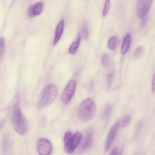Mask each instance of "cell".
<instances>
[{
	"label": "cell",
	"mask_w": 155,
	"mask_h": 155,
	"mask_svg": "<svg viewBox=\"0 0 155 155\" xmlns=\"http://www.w3.org/2000/svg\"><path fill=\"white\" fill-rule=\"evenodd\" d=\"M111 107L110 105L108 104L104 108L102 113V116L104 119H107L109 116L111 111Z\"/></svg>",
	"instance_id": "18"
},
{
	"label": "cell",
	"mask_w": 155,
	"mask_h": 155,
	"mask_svg": "<svg viewBox=\"0 0 155 155\" xmlns=\"http://www.w3.org/2000/svg\"><path fill=\"white\" fill-rule=\"evenodd\" d=\"M96 111V105L93 100L87 98L80 104L78 111V117L84 123L91 120L94 117Z\"/></svg>",
	"instance_id": "2"
},
{
	"label": "cell",
	"mask_w": 155,
	"mask_h": 155,
	"mask_svg": "<svg viewBox=\"0 0 155 155\" xmlns=\"http://www.w3.org/2000/svg\"><path fill=\"white\" fill-rule=\"evenodd\" d=\"M132 120L131 115L127 114L122 117L118 121L119 126L122 128H124L128 126L130 124Z\"/></svg>",
	"instance_id": "13"
},
{
	"label": "cell",
	"mask_w": 155,
	"mask_h": 155,
	"mask_svg": "<svg viewBox=\"0 0 155 155\" xmlns=\"http://www.w3.org/2000/svg\"><path fill=\"white\" fill-rule=\"evenodd\" d=\"M81 35L83 38L85 40L88 39L89 37V30L87 25L84 23L81 28Z\"/></svg>",
	"instance_id": "16"
},
{
	"label": "cell",
	"mask_w": 155,
	"mask_h": 155,
	"mask_svg": "<svg viewBox=\"0 0 155 155\" xmlns=\"http://www.w3.org/2000/svg\"><path fill=\"white\" fill-rule=\"evenodd\" d=\"M110 6V0H106L104 4V8L102 12V15L103 17H105L106 16L109 9Z\"/></svg>",
	"instance_id": "20"
},
{
	"label": "cell",
	"mask_w": 155,
	"mask_h": 155,
	"mask_svg": "<svg viewBox=\"0 0 155 155\" xmlns=\"http://www.w3.org/2000/svg\"><path fill=\"white\" fill-rule=\"evenodd\" d=\"M76 88L75 81L74 79L70 80L63 90L61 95V100L64 104L67 105L69 103L74 94Z\"/></svg>",
	"instance_id": "5"
},
{
	"label": "cell",
	"mask_w": 155,
	"mask_h": 155,
	"mask_svg": "<svg viewBox=\"0 0 155 155\" xmlns=\"http://www.w3.org/2000/svg\"><path fill=\"white\" fill-rule=\"evenodd\" d=\"M44 5L42 2H39L31 5L28 11V15L30 17H34L40 15L42 12Z\"/></svg>",
	"instance_id": "10"
},
{
	"label": "cell",
	"mask_w": 155,
	"mask_h": 155,
	"mask_svg": "<svg viewBox=\"0 0 155 155\" xmlns=\"http://www.w3.org/2000/svg\"><path fill=\"white\" fill-rule=\"evenodd\" d=\"M151 91L153 93H155V72L153 75L152 81Z\"/></svg>",
	"instance_id": "24"
},
{
	"label": "cell",
	"mask_w": 155,
	"mask_h": 155,
	"mask_svg": "<svg viewBox=\"0 0 155 155\" xmlns=\"http://www.w3.org/2000/svg\"><path fill=\"white\" fill-rule=\"evenodd\" d=\"M117 43V38L116 36H112L109 39L107 43L108 48L110 50L114 49Z\"/></svg>",
	"instance_id": "15"
},
{
	"label": "cell",
	"mask_w": 155,
	"mask_h": 155,
	"mask_svg": "<svg viewBox=\"0 0 155 155\" xmlns=\"http://www.w3.org/2000/svg\"><path fill=\"white\" fill-rule=\"evenodd\" d=\"M132 38L130 34L128 33L124 38L122 45L121 52L122 54H125L128 50Z\"/></svg>",
	"instance_id": "12"
},
{
	"label": "cell",
	"mask_w": 155,
	"mask_h": 155,
	"mask_svg": "<svg viewBox=\"0 0 155 155\" xmlns=\"http://www.w3.org/2000/svg\"><path fill=\"white\" fill-rule=\"evenodd\" d=\"M93 139V132L91 128L87 130L84 137L82 139L78 146L77 152L81 154L84 152L90 147L92 144Z\"/></svg>",
	"instance_id": "6"
},
{
	"label": "cell",
	"mask_w": 155,
	"mask_h": 155,
	"mask_svg": "<svg viewBox=\"0 0 155 155\" xmlns=\"http://www.w3.org/2000/svg\"><path fill=\"white\" fill-rule=\"evenodd\" d=\"M143 18L141 22V25L142 26H144L146 25V23H147V19L146 18H144V17H143Z\"/></svg>",
	"instance_id": "25"
},
{
	"label": "cell",
	"mask_w": 155,
	"mask_h": 155,
	"mask_svg": "<svg viewBox=\"0 0 155 155\" xmlns=\"http://www.w3.org/2000/svg\"><path fill=\"white\" fill-rule=\"evenodd\" d=\"M12 121L14 130L18 134L23 135L25 134L27 129L26 120L21 110L18 101L16 102L13 107Z\"/></svg>",
	"instance_id": "1"
},
{
	"label": "cell",
	"mask_w": 155,
	"mask_h": 155,
	"mask_svg": "<svg viewBox=\"0 0 155 155\" xmlns=\"http://www.w3.org/2000/svg\"><path fill=\"white\" fill-rule=\"evenodd\" d=\"M123 150L122 147H115L112 149L111 151L110 155H121L122 154Z\"/></svg>",
	"instance_id": "19"
},
{
	"label": "cell",
	"mask_w": 155,
	"mask_h": 155,
	"mask_svg": "<svg viewBox=\"0 0 155 155\" xmlns=\"http://www.w3.org/2000/svg\"><path fill=\"white\" fill-rule=\"evenodd\" d=\"M58 94L57 86L53 83L47 84L42 91L38 103V107L43 109L51 104L55 100Z\"/></svg>",
	"instance_id": "3"
},
{
	"label": "cell",
	"mask_w": 155,
	"mask_h": 155,
	"mask_svg": "<svg viewBox=\"0 0 155 155\" xmlns=\"http://www.w3.org/2000/svg\"><path fill=\"white\" fill-rule=\"evenodd\" d=\"M113 75L111 74H109L107 77V86L110 87L112 82Z\"/></svg>",
	"instance_id": "23"
},
{
	"label": "cell",
	"mask_w": 155,
	"mask_h": 155,
	"mask_svg": "<svg viewBox=\"0 0 155 155\" xmlns=\"http://www.w3.org/2000/svg\"><path fill=\"white\" fill-rule=\"evenodd\" d=\"M153 0H139L137 5L138 16L144 17L148 13L152 3Z\"/></svg>",
	"instance_id": "8"
},
{
	"label": "cell",
	"mask_w": 155,
	"mask_h": 155,
	"mask_svg": "<svg viewBox=\"0 0 155 155\" xmlns=\"http://www.w3.org/2000/svg\"><path fill=\"white\" fill-rule=\"evenodd\" d=\"M102 63L104 66H107L110 63V58L109 55L106 54H104L102 57Z\"/></svg>",
	"instance_id": "21"
},
{
	"label": "cell",
	"mask_w": 155,
	"mask_h": 155,
	"mask_svg": "<svg viewBox=\"0 0 155 155\" xmlns=\"http://www.w3.org/2000/svg\"><path fill=\"white\" fill-rule=\"evenodd\" d=\"M0 57L1 58L3 55L5 48V40L3 38L1 37L0 40Z\"/></svg>",
	"instance_id": "22"
},
{
	"label": "cell",
	"mask_w": 155,
	"mask_h": 155,
	"mask_svg": "<svg viewBox=\"0 0 155 155\" xmlns=\"http://www.w3.org/2000/svg\"><path fill=\"white\" fill-rule=\"evenodd\" d=\"M144 52L143 48L141 46L137 47L134 51L133 54L134 57L136 58H137L140 57Z\"/></svg>",
	"instance_id": "17"
},
{
	"label": "cell",
	"mask_w": 155,
	"mask_h": 155,
	"mask_svg": "<svg viewBox=\"0 0 155 155\" xmlns=\"http://www.w3.org/2000/svg\"><path fill=\"white\" fill-rule=\"evenodd\" d=\"M118 121L115 122L112 126L108 133L105 147V150L107 151L113 143L115 137L118 127Z\"/></svg>",
	"instance_id": "9"
},
{
	"label": "cell",
	"mask_w": 155,
	"mask_h": 155,
	"mask_svg": "<svg viewBox=\"0 0 155 155\" xmlns=\"http://www.w3.org/2000/svg\"><path fill=\"white\" fill-rule=\"evenodd\" d=\"M82 138L81 134L77 132L74 134L69 131L65 134L63 139L64 148L66 152L71 154L78 147Z\"/></svg>",
	"instance_id": "4"
},
{
	"label": "cell",
	"mask_w": 155,
	"mask_h": 155,
	"mask_svg": "<svg viewBox=\"0 0 155 155\" xmlns=\"http://www.w3.org/2000/svg\"><path fill=\"white\" fill-rule=\"evenodd\" d=\"M64 23L63 19L61 20L57 25L53 42L54 45H56L60 40L64 30Z\"/></svg>",
	"instance_id": "11"
},
{
	"label": "cell",
	"mask_w": 155,
	"mask_h": 155,
	"mask_svg": "<svg viewBox=\"0 0 155 155\" xmlns=\"http://www.w3.org/2000/svg\"><path fill=\"white\" fill-rule=\"evenodd\" d=\"M36 148L38 153L40 155H50L52 149L50 142L45 138H41L38 140Z\"/></svg>",
	"instance_id": "7"
},
{
	"label": "cell",
	"mask_w": 155,
	"mask_h": 155,
	"mask_svg": "<svg viewBox=\"0 0 155 155\" xmlns=\"http://www.w3.org/2000/svg\"><path fill=\"white\" fill-rule=\"evenodd\" d=\"M81 36L79 34L77 40L73 42L71 45L69 49V52L71 54H74L78 48L81 41Z\"/></svg>",
	"instance_id": "14"
}]
</instances>
